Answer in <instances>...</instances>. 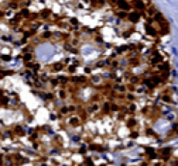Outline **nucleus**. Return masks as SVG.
I'll return each instance as SVG.
<instances>
[{"label":"nucleus","mask_w":178,"mask_h":166,"mask_svg":"<svg viewBox=\"0 0 178 166\" xmlns=\"http://www.w3.org/2000/svg\"><path fill=\"white\" fill-rule=\"evenodd\" d=\"M69 21H71V24H74V25H79V23H78V20L76 19H71Z\"/></svg>","instance_id":"nucleus-14"},{"label":"nucleus","mask_w":178,"mask_h":166,"mask_svg":"<svg viewBox=\"0 0 178 166\" xmlns=\"http://www.w3.org/2000/svg\"><path fill=\"white\" fill-rule=\"evenodd\" d=\"M136 125H137V120L134 117H129L127 118V127L133 131V129H136Z\"/></svg>","instance_id":"nucleus-5"},{"label":"nucleus","mask_w":178,"mask_h":166,"mask_svg":"<svg viewBox=\"0 0 178 166\" xmlns=\"http://www.w3.org/2000/svg\"><path fill=\"white\" fill-rule=\"evenodd\" d=\"M143 14H144V13H137V11H133V13L129 14V17H127V19L130 20L131 23H137V21L141 19V16H143Z\"/></svg>","instance_id":"nucleus-4"},{"label":"nucleus","mask_w":178,"mask_h":166,"mask_svg":"<svg viewBox=\"0 0 178 166\" xmlns=\"http://www.w3.org/2000/svg\"><path fill=\"white\" fill-rule=\"evenodd\" d=\"M89 149H91V151H95V152H103V151H105V147L98 145V144H91V145H89Z\"/></svg>","instance_id":"nucleus-6"},{"label":"nucleus","mask_w":178,"mask_h":166,"mask_svg":"<svg viewBox=\"0 0 178 166\" xmlns=\"http://www.w3.org/2000/svg\"><path fill=\"white\" fill-rule=\"evenodd\" d=\"M137 137H139V131H137V129H134V131H131V132H130V138L136 139Z\"/></svg>","instance_id":"nucleus-12"},{"label":"nucleus","mask_w":178,"mask_h":166,"mask_svg":"<svg viewBox=\"0 0 178 166\" xmlns=\"http://www.w3.org/2000/svg\"><path fill=\"white\" fill-rule=\"evenodd\" d=\"M69 124L72 125V127H78V125L82 124V121H81L79 118H76V117H72V118H69Z\"/></svg>","instance_id":"nucleus-9"},{"label":"nucleus","mask_w":178,"mask_h":166,"mask_svg":"<svg viewBox=\"0 0 178 166\" xmlns=\"http://www.w3.org/2000/svg\"><path fill=\"white\" fill-rule=\"evenodd\" d=\"M23 59H24V62H26V64H28V62H33V52H27V54H26V55L23 56Z\"/></svg>","instance_id":"nucleus-10"},{"label":"nucleus","mask_w":178,"mask_h":166,"mask_svg":"<svg viewBox=\"0 0 178 166\" xmlns=\"http://www.w3.org/2000/svg\"><path fill=\"white\" fill-rule=\"evenodd\" d=\"M75 69H76V65H74V66H69V68H68V72H69V73H74V72H75Z\"/></svg>","instance_id":"nucleus-13"},{"label":"nucleus","mask_w":178,"mask_h":166,"mask_svg":"<svg viewBox=\"0 0 178 166\" xmlns=\"http://www.w3.org/2000/svg\"><path fill=\"white\" fill-rule=\"evenodd\" d=\"M171 153H173V151H171L170 148H163V149H158V151H157L158 158H161L164 162H167L170 158H171Z\"/></svg>","instance_id":"nucleus-1"},{"label":"nucleus","mask_w":178,"mask_h":166,"mask_svg":"<svg viewBox=\"0 0 178 166\" xmlns=\"http://www.w3.org/2000/svg\"><path fill=\"white\" fill-rule=\"evenodd\" d=\"M50 16H51V10H48V9L42 10L41 13H40V17H41L42 20H47V19H50Z\"/></svg>","instance_id":"nucleus-8"},{"label":"nucleus","mask_w":178,"mask_h":166,"mask_svg":"<svg viewBox=\"0 0 178 166\" xmlns=\"http://www.w3.org/2000/svg\"><path fill=\"white\" fill-rule=\"evenodd\" d=\"M65 68V65L62 64V62H57V64H54L51 66V70H54V72H60V70H62Z\"/></svg>","instance_id":"nucleus-7"},{"label":"nucleus","mask_w":178,"mask_h":166,"mask_svg":"<svg viewBox=\"0 0 178 166\" xmlns=\"http://www.w3.org/2000/svg\"><path fill=\"white\" fill-rule=\"evenodd\" d=\"M115 3H116L117 7H119V9H122L124 13L131 10V3H127V1H115Z\"/></svg>","instance_id":"nucleus-3"},{"label":"nucleus","mask_w":178,"mask_h":166,"mask_svg":"<svg viewBox=\"0 0 178 166\" xmlns=\"http://www.w3.org/2000/svg\"><path fill=\"white\" fill-rule=\"evenodd\" d=\"M14 132H16L17 135H24L26 134L24 128H21V127H16V128H14Z\"/></svg>","instance_id":"nucleus-11"},{"label":"nucleus","mask_w":178,"mask_h":166,"mask_svg":"<svg viewBox=\"0 0 178 166\" xmlns=\"http://www.w3.org/2000/svg\"><path fill=\"white\" fill-rule=\"evenodd\" d=\"M144 155L147 156V159H150V161H153V159H155V158H158L157 151H154L153 148H146V149H144Z\"/></svg>","instance_id":"nucleus-2"},{"label":"nucleus","mask_w":178,"mask_h":166,"mask_svg":"<svg viewBox=\"0 0 178 166\" xmlns=\"http://www.w3.org/2000/svg\"><path fill=\"white\" fill-rule=\"evenodd\" d=\"M0 165H3V155H0Z\"/></svg>","instance_id":"nucleus-15"}]
</instances>
